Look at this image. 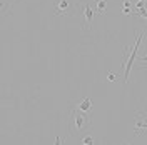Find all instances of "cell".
<instances>
[{"label":"cell","instance_id":"obj_1","mask_svg":"<svg viewBox=\"0 0 147 145\" xmlns=\"http://www.w3.org/2000/svg\"><path fill=\"white\" fill-rule=\"evenodd\" d=\"M70 115H72V122H70L72 134H74V132H77V134L85 132L87 128L90 127V118L87 117V113H85V112H80L77 107H75V109H72Z\"/></svg>","mask_w":147,"mask_h":145},{"label":"cell","instance_id":"obj_2","mask_svg":"<svg viewBox=\"0 0 147 145\" xmlns=\"http://www.w3.org/2000/svg\"><path fill=\"white\" fill-rule=\"evenodd\" d=\"M140 40H142V34L137 32V35H136V44H134L132 48L129 47V58H125L124 83H127V80H129V75H130V70H132V64H134V60H136V57H137V50H139V45H140ZM124 57H125V54H124Z\"/></svg>","mask_w":147,"mask_h":145},{"label":"cell","instance_id":"obj_3","mask_svg":"<svg viewBox=\"0 0 147 145\" xmlns=\"http://www.w3.org/2000/svg\"><path fill=\"white\" fill-rule=\"evenodd\" d=\"M54 13L59 17L72 15V3L70 0H54Z\"/></svg>","mask_w":147,"mask_h":145},{"label":"cell","instance_id":"obj_4","mask_svg":"<svg viewBox=\"0 0 147 145\" xmlns=\"http://www.w3.org/2000/svg\"><path fill=\"white\" fill-rule=\"evenodd\" d=\"M84 7V18H85V25H84V30H90L92 28V22H94V15H95V5L92 7V3L89 2H82Z\"/></svg>","mask_w":147,"mask_h":145},{"label":"cell","instance_id":"obj_5","mask_svg":"<svg viewBox=\"0 0 147 145\" xmlns=\"http://www.w3.org/2000/svg\"><path fill=\"white\" fill-rule=\"evenodd\" d=\"M77 109L80 110V112L89 113V112L92 110V99H90V97H84V99L77 103Z\"/></svg>","mask_w":147,"mask_h":145},{"label":"cell","instance_id":"obj_6","mask_svg":"<svg viewBox=\"0 0 147 145\" xmlns=\"http://www.w3.org/2000/svg\"><path fill=\"white\" fill-rule=\"evenodd\" d=\"M144 122H146V115H144L142 112H137V115H136V122H134V132H136V134H140V132H142Z\"/></svg>","mask_w":147,"mask_h":145},{"label":"cell","instance_id":"obj_7","mask_svg":"<svg viewBox=\"0 0 147 145\" xmlns=\"http://www.w3.org/2000/svg\"><path fill=\"white\" fill-rule=\"evenodd\" d=\"M95 12L97 13H105L107 12V2L105 0H97L95 2Z\"/></svg>","mask_w":147,"mask_h":145},{"label":"cell","instance_id":"obj_8","mask_svg":"<svg viewBox=\"0 0 147 145\" xmlns=\"http://www.w3.org/2000/svg\"><path fill=\"white\" fill-rule=\"evenodd\" d=\"M119 75H120L119 72H109L107 73V80H109L110 83H114V82L119 80Z\"/></svg>","mask_w":147,"mask_h":145},{"label":"cell","instance_id":"obj_9","mask_svg":"<svg viewBox=\"0 0 147 145\" xmlns=\"http://www.w3.org/2000/svg\"><path fill=\"white\" fill-rule=\"evenodd\" d=\"M80 144H84V145H92V144H94V137H92V135H85V137H82Z\"/></svg>","mask_w":147,"mask_h":145},{"label":"cell","instance_id":"obj_10","mask_svg":"<svg viewBox=\"0 0 147 145\" xmlns=\"http://www.w3.org/2000/svg\"><path fill=\"white\" fill-rule=\"evenodd\" d=\"M55 144H57V145H59V144H62V138H60L59 135L55 137Z\"/></svg>","mask_w":147,"mask_h":145},{"label":"cell","instance_id":"obj_11","mask_svg":"<svg viewBox=\"0 0 147 145\" xmlns=\"http://www.w3.org/2000/svg\"><path fill=\"white\" fill-rule=\"evenodd\" d=\"M142 62H144V65L147 64V54H144V55H142Z\"/></svg>","mask_w":147,"mask_h":145},{"label":"cell","instance_id":"obj_12","mask_svg":"<svg viewBox=\"0 0 147 145\" xmlns=\"http://www.w3.org/2000/svg\"><path fill=\"white\" fill-rule=\"evenodd\" d=\"M146 3H147V0H146Z\"/></svg>","mask_w":147,"mask_h":145},{"label":"cell","instance_id":"obj_13","mask_svg":"<svg viewBox=\"0 0 147 145\" xmlns=\"http://www.w3.org/2000/svg\"><path fill=\"white\" fill-rule=\"evenodd\" d=\"M144 2H146V0H144Z\"/></svg>","mask_w":147,"mask_h":145}]
</instances>
